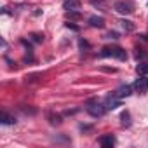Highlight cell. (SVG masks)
<instances>
[{
    "label": "cell",
    "mask_w": 148,
    "mask_h": 148,
    "mask_svg": "<svg viewBox=\"0 0 148 148\" xmlns=\"http://www.w3.org/2000/svg\"><path fill=\"white\" fill-rule=\"evenodd\" d=\"M115 11L120 12V14H131L134 11V4L131 2V0H119V2H115Z\"/></svg>",
    "instance_id": "obj_2"
},
{
    "label": "cell",
    "mask_w": 148,
    "mask_h": 148,
    "mask_svg": "<svg viewBox=\"0 0 148 148\" xmlns=\"http://www.w3.org/2000/svg\"><path fill=\"white\" fill-rule=\"evenodd\" d=\"M0 120H2V124H14L16 122V119L12 117V115H9V113H2V117H0Z\"/></svg>",
    "instance_id": "obj_10"
},
{
    "label": "cell",
    "mask_w": 148,
    "mask_h": 148,
    "mask_svg": "<svg viewBox=\"0 0 148 148\" xmlns=\"http://www.w3.org/2000/svg\"><path fill=\"white\" fill-rule=\"evenodd\" d=\"M105 106H106V110H115V108H119V106H120V98H119V99H115V98L108 96V98H106Z\"/></svg>",
    "instance_id": "obj_8"
},
{
    "label": "cell",
    "mask_w": 148,
    "mask_h": 148,
    "mask_svg": "<svg viewBox=\"0 0 148 148\" xmlns=\"http://www.w3.org/2000/svg\"><path fill=\"white\" fill-rule=\"evenodd\" d=\"M138 73H139V75H146V73H148V63H141V64H138Z\"/></svg>",
    "instance_id": "obj_13"
},
{
    "label": "cell",
    "mask_w": 148,
    "mask_h": 148,
    "mask_svg": "<svg viewBox=\"0 0 148 148\" xmlns=\"http://www.w3.org/2000/svg\"><path fill=\"white\" fill-rule=\"evenodd\" d=\"M131 115H129V112H124L122 115H120V120H122V125H131Z\"/></svg>",
    "instance_id": "obj_14"
},
{
    "label": "cell",
    "mask_w": 148,
    "mask_h": 148,
    "mask_svg": "<svg viewBox=\"0 0 148 148\" xmlns=\"http://www.w3.org/2000/svg\"><path fill=\"white\" fill-rule=\"evenodd\" d=\"M134 89L138 91V92H146L148 91V77L146 75H139V79H136V82H134Z\"/></svg>",
    "instance_id": "obj_4"
},
{
    "label": "cell",
    "mask_w": 148,
    "mask_h": 148,
    "mask_svg": "<svg viewBox=\"0 0 148 148\" xmlns=\"http://www.w3.org/2000/svg\"><path fill=\"white\" fill-rule=\"evenodd\" d=\"M80 7V2L79 0H66L64 2V9L66 11H75V9H79Z\"/></svg>",
    "instance_id": "obj_9"
},
{
    "label": "cell",
    "mask_w": 148,
    "mask_h": 148,
    "mask_svg": "<svg viewBox=\"0 0 148 148\" xmlns=\"http://www.w3.org/2000/svg\"><path fill=\"white\" fill-rule=\"evenodd\" d=\"M89 25L94 28H103L105 26V18L103 16H91L89 18Z\"/></svg>",
    "instance_id": "obj_6"
},
{
    "label": "cell",
    "mask_w": 148,
    "mask_h": 148,
    "mask_svg": "<svg viewBox=\"0 0 148 148\" xmlns=\"http://www.w3.org/2000/svg\"><path fill=\"white\" fill-rule=\"evenodd\" d=\"M101 56H103V58H117V59H120V61L127 59V52H125L122 47H117V45H113V47H103Z\"/></svg>",
    "instance_id": "obj_1"
},
{
    "label": "cell",
    "mask_w": 148,
    "mask_h": 148,
    "mask_svg": "<svg viewBox=\"0 0 148 148\" xmlns=\"http://www.w3.org/2000/svg\"><path fill=\"white\" fill-rule=\"evenodd\" d=\"M87 112H89V115H92V117H103L105 112H106V106L101 105V103H91V105L87 106Z\"/></svg>",
    "instance_id": "obj_3"
},
{
    "label": "cell",
    "mask_w": 148,
    "mask_h": 148,
    "mask_svg": "<svg viewBox=\"0 0 148 148\" xmlns=\"http://www.w3.org/2000/svg\"><path fill=\"white\" fill-rule=\"evenodd\" d=\"M49 122L52 125H59L61 124V117L59 115H54V113H49Z\"/></svg>",
    "instance_id": "obj_12"
},
{
    "label": "cell",
    "mask_w": 148,
    "mask_h": 148,
    "mask_svg": "<svg viewBox=\"0 0 148 148\" xmlns=\"http://www.w3.org/2000/svg\"><path fill=\"white\" fill-rule=\"evenodd\" d=\"M132 89H134V86H122V87H119L115 96L117 98H127V96L132 94Z\"/></svg>",
    "instance_id": "obj_5"
},
{
    "label": "cell",
    "mask_w": 148,
    "mask_h": 148,
    "mask_svg": "<svg viewBox=\"0 0 148 148\" xmlns=\"http://www.w3.org/2000/svg\"><path fill=\"white\" fill-rule=\"evenodd\" d=\"M99 143H101V146H105V148H112V146L115 145V138H113L112 134H106V136H101V138H99Z\"/></svg>",
    "instance_id": "obj_7"
},
{
    "label": "cell",
    "mask_w": 148,
    "mask_h": 148,
    "mask_svg": "<svg viewBox=\"0 0 148 148\" xmlns=\"http://www.w3.org/2000/svg\"><path fill=\"white\" fill-rule=\"evenodd\" d=\"M79 45H80V49H89V42L87 40H80Z\"/></svg>",
    "instance_id": "obj_16"
},
{
    "label": "cell",
    "mask_w": 148,
    "mask_h": 148,
    "mask_svg": "<svg viewBox=\"0 0 148 148\" xmlns=\"http://www.w3.org/2000/svg\"><path fill=\"white\" fill-rule=\"evenodd\" d=\"M32 38H33L35 42H42V40H44V35H40V33H33Z\"/></svg>",
    "instance_id": "obj_15"
},
{
    "label": "cell",
    "mask_w": 148,
    "mask_h": 148,
    "mask_svg": "<svg viewBox=\"0 0 148 148\" xmlns=\"http://www.w3.org/2000/svg\"><path fill=\"white\" fill-rule=\"evenodd\" d=\"M66 28H71V30H79V26H75V25H71V23H66Z\"/></svg>",
    "instance_id": "obj_18"
},
{
    "label": "cell",
    "mask_w": 148,
    "mask_h": 148,
    "mask_svg": "<svg viewBox=\"0 0 148 148\" xmlns=\"http://www.w3.org/2000/svg\"><path fill=\"white\" fill-rule=\"evenodd\" d=\"M106 38H119V33H117V32H110V33L106 35Z\"/></svg>",
    "instance_id": "obj_17"
},
{
    "label": "cell",
    "mask_w": 148,
    "mask_h": 148,
    "mask_svg": "<svg viewBox=\"0 0 148 148\" xmlns=\"http://www.w3.org/2000/svg\"><path fill=\"white\" fill-rule=\"evenodd\" d=\"M120 23H122V28H124L125 32H134V23H132V21L124 19V21H120Z\"/></svg>",
    "instance_id": "obj_11"
}]
</instances>
